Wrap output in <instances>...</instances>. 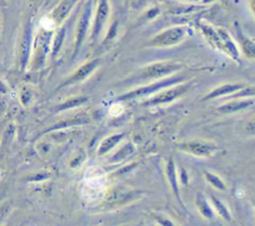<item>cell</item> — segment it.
<instances>
[{
  "instance_id": "6da1fadb",
  "label": "cell",
  "mask_w": 255,
  "mask_h": 226,
  "mask_svg": "<svg viewBox=\"0 0 255 226\" xmlns=\"http://www.w3.org/2000/svg\"><path fill=\"white\" fill-rule=\"evenodd\" d=\"M183 80L182 77H170V78H163L162 80H160L159 82H155L153 84H150L148 86L142 87V88H138L134 91L126 93L125 95L119 97L117 99V101H128V100H132V99H136V98H140V97H145L148 96L150 94H154L159 90H162L166 87L175 85L179 82H181Z\"/></svg>"
},
{
  "instance_id": "7a4b0ae2",
  "label": "cell",
  "mask_w": 255,
  "mask_h": 226,
  "mask_svg": "<svg viewBox=\"0 0 255 226\" xmlns=\"http://www.w3.org/2000/svg\"><path fill=\"white\" fill-rule=\"evenodd\" d=\"M186 35V28L173 27L155 36L150 44L154 47H171L181 42Z\"/></svg>"
},
{
  "instance_id": "3957f363",
  "label": "cell",
  "mask_w": 255,
  "mask_h": 226,
  "mask_svg": "<svg viewBox=\"0 0 255 226\" xmlns=\"http://www.w3.org/2000/svg\"><path fill=\"white\" fill-rule=\"evenodd\" d=\"M180 69V65L176 63H154L147 67H145L141 74L139 75V79L147 80V79H156V78H163L168 76Z\"/></svg>"
},
{
  "instance_id": "277c9868",
  "label": "cell",
  "mask_w": 255,
  "mask_h": 226,
  "mask_svg": "<svg viewBox=\"0 0 255 226\" xmlns=\"http://www.w3.org/2000/svg\"><path fill=\"white\" fill-rule=\"evenodd\" d=\"M178 147L180 150L197 157H208L216 150V145L213 142L201 139L181 143Z\"/></svg>"
},
{
  "instance_id": "5b68a950",
  "label": "cell",
  "mask_w": 255,
  "mask_h": 226,
  "mask_svg": "<svg viewBox=\"0 0 255 226\" xmlns=\"http://www.w3.org/2000/svg\"><path fill=\"white\" fill-rule=\"evenodd\" d=\"M187 90V86H178L176 88H171L166 91L161 92L160 94L155 95L153 98L148 100L144 105L146 106H156L160 104H165V103H170L177 97H179L181 94H183Z\"/></svg>"
},
{
  "instance_id": "8992f818",
  "label": "cell",
  "mask_w": 255,
  "mask_h": 226,
  "mask_svg": "<svg viewBox=\"0 0 255 226\" xmlns=\"http://www.w3.org/2000/svg\"><path fill=\"white\" fill-rule=\"evenodd\" d=\"M108 13H109V5H108V1L107 0H101L99 3V7H98V12H97V16L95 19V25H94V29H93V33H92V37L95 39L102 31L107 18H108Z\"/></svg>"
},
{
  "instance_id": "52a82bcc",
  "label": "cell",
  "mask_w": 255,
  "mask_h": 226,
  "mask_svg": "<svg viewBox=\"0 0 255 226\" xmlns=\"http://www.w3.org/2000/svg\"><path fill=\"white\" fill-rule=\"evenodd\" d=\"M98 64H99V60H93V61H90L89 63H86L85 65L80 67L64 85H71V84L79 83L85 80L87 77H89L93 73V71L97 68Z\"/></svg>"
},
{
  "instance_id": "ba28073f",
  "label": "cell",
  "mask_w": 255,
  "mask_h": 226,
  "mask_svg": "<svg viewBox=\"0 0 255 226\" xmlns=\"http://www.w3.org/2000/svg\"><path fill=\"white\" fill-rule=\"evenodd\" d=\"M241 89H243V86L241 84H225V85H222V86L214 89L213 91H211L204 98V100L223 97V96H226V95H229V94L236 93L237 91H240Z\"/></svg>"
},
{
  "instance_id": "9c48e42d",
  "label": "cell",
  "mask_w": 255,
  "mask_h": 226,
  "mask_svg": "<svg viewBox=\"0 0 255 226\" xmlns=\"http://www.w3.org/2000/svg\"><path fill=\"white\" fill-rule=\"evenodd\" d=\"M90 14H91V7L90 5L88 7H86L83 16L80 20L79 23V27H78V33H77V40H76V53L79 49V47L81 46L84 37L86 36V32L88 29V25H89V20H90Z\"/></svg>"
},
{
  "instance_id": "30bf717a",
  "label": "cell",
  "mask_w": 255,
  "mask_h": 226,
  "mask_svg": "<svg viewBox=\"0 0 255 226\" xmlns=\"http://www.w3.org/2000/svg\"><path fill=\"white\" fill-rule=\"evenodd\" d=\"M253 104V101H234V102H228L227 104L219 107L217 110L220 113H234L237 111H241L244 110L246 108H248L249 106H251Z\"/></svg>"
},
{
  "instance_id": "8fae6325",
  "label": "cell",
  "mask_w": 255,
  "mask_h": 226,
  "mask_svg": "<svg viewBox=\"0 0 255 226\" xmlns=\"http://www.w3.org/2000/svg\"><path fill=\"white\" fill-rule=\"evenodd\" d=\"M125 136L124 133H120V134H114V135H110L107 138H105L98 150L99 155H103L105 153H107L108 151H110L119 141H121V139Z\"/></svg>"
},
{
  "instance_id": "7c38bea8",
  "label": "cell",
  "mask_w": 255,
  "mask_h": 226,
  "mask_svg": "<svg viewBox=\"0 0 255 226\" xmlns=\"http://www.w3.org/2000/svg\"><path fill=\"white\" fill-rule=\"evenodd\" d=\"M166 173H167V177H168V181L169 184L177 198V200L180 202V198H179V193H178V187H177V181H176V174H175V166L174 163L172 161V159H169L167 162V166H166Z\"/></svg>"
},
{
  "instance_id": "4fadbf2b",
  "label": "cell",
  "mask_w": 255,
  "mask_h": 226,
  "mask_svg": "<svg viewBox=\"0 0 255 226\" xmlns=\"http://www.w3.org/2000/svg\"><path fill=\"white\" fill-rule=\"evenodd\" d=\"M196 204L197 208L200 211V213L205 217V218H212L213 216V211L211 210L210 206L208 205L207 201L201 194H197L196 197Z\"/></svg>"
},
{
  "instance_id": "5bb4252c",
  "label": "cell",
  "mask_w": 255,
  "mask_h": 226,
  "mask_svg": "<svg viewBox=\"0 0 255 226\" xmlns=\"http://www.w3.org/2000/svg\"><path fill=\"white\" fill-rule=\"evenodd\" d=\"M238 37L241 41V47H242V50L244 51V53L248 57L254 58V43H253V41L249 40L248 38L243 36L241 31H239V30H238Z\"/></svg>"
},
{
  "instance_id": "9a60e30c",
  "label": "cell",
  "mask_w": 255,
  "mask_h": 226,
  "mask_svg": "<svg viewBox=\"0 0 255 226\" xmlns=\"http://www.w3.org/2000/svg\"><path fill=\"white\" fill-rule=\"evenodd\" d=\"M211 200H212V203H213V205H214V207H215L217 213H218L223 219H225L226 221H230V220H231L230 214H229L227 208L224 206V204H223L220 200H218L216 197H214L213 195L211 196Z\"/></svg>"
},
{
  "instance_id": "2e32d148",
  "label": "cell",
  "mask_w": 255,
  "mask_h": 226,
  "mask_svg": "<svg viewBox=\"0 0 255 226\" xmlns=\"http://www.w3.org/2000/svg\"><path fill=\"white\" fill-rule=\"evenodd\" d=\"M86 101H87V98H85V97H78V98L68 100L64 104H62L58 107V111H64V110H67V109L78 107V106L84 104Z\"/></svg>"
},
{
  "instance_id": "e0dca14e",
  "label": "cell",
  "mask_w": 255,
  "mask_h": 226,
  "mask_svg": "<svg viewBox=\"0 0 255 226\" xmlns=\"http://www.w3.org/2000/svg\"><path fill=\"white\" fill-rule=\"evenodd\" d=\"M205 177L207 179V181L215 188L219 189V190H223L225 189V185L223 183V181L215 174H212L210 172H205Z\"/></svg>"
},
{
  "instance_id": "ac0fdd59",
  "label": "cell",
  "mask_w": 255,
  "mask_h": 226,
  "mask_svg": "<svg viewBox=\"0 0 255 226\" xmlns=\"http://www.w3.org/2000/svg\"><path fill=\"white\" fill-rule=\"evenodd\" d=\"M133 150V147L130 144H127L125 147H123L119 152H117L114 155V159L113 161H119L125 157H127L129 153H131Z\"/></svg>"
},
{
  "instance_id": "d6986e66",
  "label": "cell",
  "mask_w": 255,
  "mask_h": 226,
  "mask_svg": "<svg viewBox=\"0 0 255 226\" xmlns=\"http://www.w3.org/2000/svg\"><path fill=\"white\" fill-rule=\"evenodd\" d=\"M64 35H65V30L61 29V31L58 33L56 39H55V43H54V47H53V55H56L62 45V41L64 39Z\"/></svg>"
},
{
  "instance_id": "ffe728a7",
  "label": "cell",
  "mask_w": 255,
  "mask_h": 226,
  "mask_svg": "<svg viewBox=\"0 0 255 226\" xmlns=\"http://www.w3.org/2000/svg\"><path fill=\"white\" fill-rule=\"evenodd\" d=\"M9 210H10V205L8 202H5L2 205H0V223L8 215Z\"/></svg>"
}]
</instances>
